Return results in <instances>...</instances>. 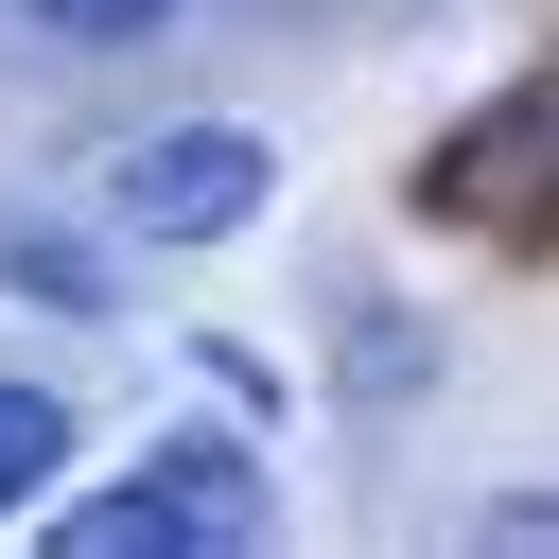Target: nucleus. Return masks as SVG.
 <instances>
[{
	"mask_svg": "<svg viewBox=\"0 0 559 559\" xmlns=\"http://www.w3.org/2000/svg\"><path fill=\"white\" fill-rule=\"evenodd\" d=\"M419 384V332L402 314H349V402H402Z\"/></svg>",
	"mask_w": 559,
	"mask_h": 559,
	"instance_id": "obj_6",
	"label": "nucleus"
},
{
	"mask_svg": "<svg viewBox=\"0 0 559 559\" xmlns=\"http://www.w3.org/2000/svg\"><path fill=\"white\" fill-rule=\"evenodd\" d=\"M542 175H559V70H524L507 105H472V122L419 157V210H454V227H507Z\"/></svg>",
	"mask_w": 559,
	"mask_h": 559,
	"instance_id": "obj_3",
	"label": "nucleus"
},
{
	"mask_svg": "<svg viewBox=\"0 0 559 559\" xmlns=\"http://www.w3.org/2000/svg\"><path fill=\"white\" fill-rule=\"evenodd\" d=\"M52 472H70V402L0 367V524H17V507H52Z\"/></svg>",
	"mask_w": 559,
	"mask_h": 559,
	"instance_id": "obj_4",
	"label": "nucleus"
},
{
	"mask_svg": "<svg viewBox=\"0 0 559 559\" xmlns=\"http://www.w3.org/2000/svg\"><path fill=\"white\" fill-rule=\"evenodd\" d=\"M17 17H35L52 52H140V35L175 17V0H17Z\"/></svg>",
	"mask_w": 559,
	"mask_h": 559,
	"instance_id": "obj_5",
	"label": "nucleus"
},
{
	"mask_svg": "<svg viewBox=\"0 0 559 559\" xmlns=\"http://www.w3.org/2000/svg\"><path fill=\"white\" fill-rule=\"evenodd\" d=\"M262 192H280V157H262L245 122H157V140L105 175L122 245H245V227H262Z\"/></svg>",
	"mask_w": 559,
	"mask_h": 559,
	"instance_id": "obj_2",
	"label": "nucleus"
},
{
	"mask_svg": "<svg viewBox=\"0 0 559 559\" xmlns=\"http://www.w3.org/2000/svg\"><path fill=\"white\" fill-rule=\"evenodd\" d=\"M52 542H70V559H192V542H262V472H245V437H157L140 489L52 507Z\"/></svg>",
	"mask_w": 559,
	"mask_h": 559,
	"instance_id": "obj_1",
	"label": "nucleus"
}]
</instances>
